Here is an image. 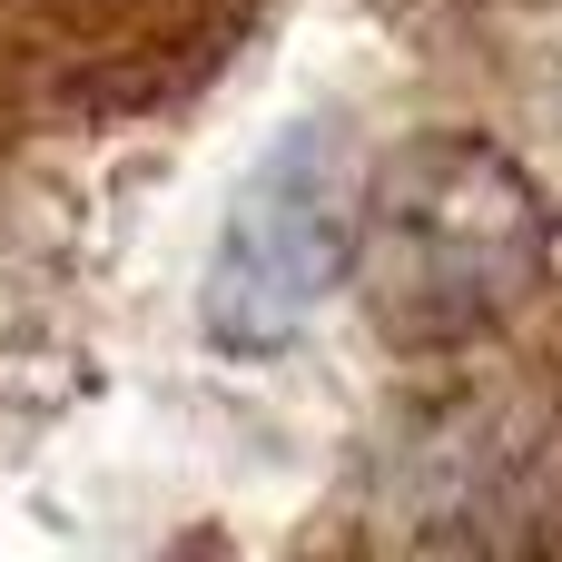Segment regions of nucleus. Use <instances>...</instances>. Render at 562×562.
<instances>
[{
    "mask_svg": "<svg viewBox=\"0 0 562 562\" xmlns=\"http://www.w3.org/2000/svg\"><path fill=\"white\" fill-rule=\"evenodd\" d=\"M553 267L543 188L474 128L405 138L356 198V286L395 346H464L504 326Z\"/></svg>",
    "mask_w": 562,
    "mask_h": 562,
    "instance_id": "nucleus-1",
    "label": "nucleus"
},
{
    "mask_svg": "<svg viewBox=\"0 0 562 562\" xmlns=\"http://www.w3.org/2000/svg\"><path fill=\"white\" fill-rule=\"evenodd\" d=\"M356 277V158L336 119H296L257 148L198 277V326L227 356H277Z\"/></svg>",
    "mask_w": 562,
    "mask_h": 562,
    "instance_id": "nucleus-2",
    "label": "nucleus"
}]
</instances>
